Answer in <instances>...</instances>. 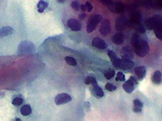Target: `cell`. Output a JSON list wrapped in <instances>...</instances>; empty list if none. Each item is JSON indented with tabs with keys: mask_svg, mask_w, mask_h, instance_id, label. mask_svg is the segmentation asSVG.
I'll list each match as a JSON object with an SVG mask.
<instances>
[{
	"mask_svg": "<svg viewBox=\"0 0 162 121\" xmlns=\"http://www.w3.org/2000/svg\"><path fill=\"white\" fill-rule=\"evenodd\" d=\"M131 44L135 54L139 57H144L149 52L150 48L147 41L137 33L132 35Z\"/></svg>",
	"mask_w": 162,
	"mask_h": 121,
	"instance_id": "1",
	"label": "cell"
},
{
	"mask_svg": "<svg viewBox=\"0 0 162 121\" xmlns=\"http://www.w3.org/2000/svg\"><path fill=\"white\" fill-rule=\"evenodd\" d=\"M103 21V17L101 15H94L90 17L87 25V32L88 33L93 32L98 27L99 23Z\"/></svg>",
	"mask_w": 162,
	"mask_h": 121,
	"instance_id": "2",
	"label": "cell"
},
{
	"mask_svg": "<svg viewBox=\"0 0 162 121\" xmlns=\"http://www.w3.org/2000/svg\"><path fill=\"white\" fill-rule=\"evenodd\" d=\"M161 23H162V17L156 15L147 19L145 21V26L149 30H152Z\"/></svg>",
	"mask_w": 162,
	"mask_h": 121,
	"instance_id": "3",
	"label": "cell"
},
{
	"mask_svg": "<svg viewBox=\"0 0 162 121\" xmlns=\"http://www.w3.org/2000/svg\"><path fill=\"white\" fill-rule=\"evenodd\" d=\"M138 84V82L137 81V79L132 76L130 77V78L123 84V87L124 90V91L127 93H131L134 90L135 86Z\"/></svg>",
	"mask_w": 162,
	"mask_h": 121,
	"instance_id": "4",
	"label": "cell"
},
{
	"mask_svg": "<svg viewBox=\"0 0 162 121\" xmlns=\"http://www.w3.org/2000/svg\"><path fill=\"white\" fill-rule=\"evenodd\" d=\"M108 8L114 14H120L124 12V5L121 2H112L111 4L108 5Z\"/></svg>",
	"mask_w": 162,
	"mask_h": 121,
	"instance_id": "5",
	"label": "cell"
},
{
	"mask_svg": "<svg viewBox=\"0 0 162 121\" xmlns=\"http://www.w3.org/2000/svg\"><path fill=\"white\" fill-rule=\"evenodd\" d=\"M72 100V98L67 93H60L56 95L55 99V102L58 105H61L63 104H67L71 102Z\"/></svg>",
	"mask_w": 162,
	"mask_h": 121,
	"instance_id": "6",
	"label": "cell"
},
{
	"mask_svg": "<svg viewBox=\"0 0 162 121\" xmlns=\"http://www.w3.org/2000/svg\"><path fill=\"white\" fill-rule=\"evenodd\" d=\"M111 24L109 20H105L102 21L100 27L99 32L102 36H107L111 32Z\"/></svg>",
	"mask_w": 162,
	"mask_h": 121,
	"instance_id": "7",
	"label": "cell"
},
{
	"mask_svg": "<svg viewBox=\"0 0 162 121\" xmlns=\"http://www.w3.org/2000/svg\"><path fill=\"white\" fill-rule=\"evenodd\" d=\"M134 66H135V63L132 61V60L123 58L121 59H120V60L118 69L127 70L133 68Z\"/></svg>",
	"mask_w": 162,
	"mask_h": 121,
	"instance_id": "8",
	"label": "cell"
},
{
	"mask_svg": "<svg viewBox=\"0 0 162 121\" xmlns=\"http://www.w3.org/2000/svg\"><path fill=\"white\" fill-rule=\"evenodd\" d=\"M68 27L72 30L74 32L79 31L82 28L81 23L75 18H71L67 21Z\"/></svg>",
	"mask_w": 162,
	"mask_h": 121,
	"instance_id": "9",
	"label": "cell"
},
{
	"mask_svg": "<svg viewBox=\"0 0 162 121\" xmlns=\"http://www.w3.org/2000/svg\"><path fill=\"white\" fill-rule=\"evenodd\" d=\"M127 21L124 17H120L116 19L115 21V28L118 32H122L126 27Z\"/></svg>",
	"mask_w": 162,
	"mask_h": 121,
	"instance_id": "10",
	"label": "cell"
},
{
	"mask_svg": "<svg viewBox=\"0 0 162 121\" xmlns=\"http://www.w3.org/2000/svg\"><path fill=\"white\" fill-rule=\"evenodd\" d=\"M92 45L101 50H104L107 47V45L105 42L99 37H96L93 39Z\"/></svg>",
	"mask_w": 162,
	"mask_h": 121,
	"instance_id": "11",
	"label": "cell"
},
{
	"mask_svg": "<svg viewBox=\"0 0 162 121\" xmlns=\"http://www.w3.org/2000/svg\"><path fill=\"white\" fill-rule=\"evenodd\" d=\"M91 85L93 95H94L98 98H101L104 96V93L102 88L98 85L97 81H95L94 82L91 84Z\"/></svg>",
	"mask_w": 162,
	"mask_h": 121,
	"instance_id": "12",
	"label": "cell"
},
{
	"mask_svg": "<svg viewBox=\"0 0 162 121\" xmlns=\"http://www.w3.org/2000/svg\"><path fill=\"white\" fill-rule=\"evenodd\" d=\"M33 44L29 42H22L19 46V51L21 53H29V51H32L33 49Z\"/></svg>",
	"mask_w": 162,
	"mask_h": 121,
	"instance_id": "13",
	"label": "cell"
},
{
	"mask_svg": "<svg viewBox=\"0 0 162 121\" xmlns=\"http://www.w3.org/2000/svg\"><path fill=\"white\" fill-rule=\"evenodd\" d=\"M112 41L116 45H121L124 42V35L122 32H117L112 37Z\"/></svg>",
	"mask_w": 162,
	"mask_h": 121,
	"instance_id": "14",
	"label": "cell"
},
{
	"mask_svg": "<svg viewBox=\"0 0 162 121\" xmlns=\"http://www.w3.org/2000/svg\"><path fill=\"white\" fill-rule=\"evenodd\" d=\"M107 54H108V56H109V57H110L113 65L117 69H118V66H119V63H120V59H119L117 57L116 53L112 50H109V51L107 52Z\"/></svg>",
	"mask_w": 162,
	"mask_h": 121,
	"instance_id": "15",
	"label": "cell"
},
{
	"mask_svg": "<svg viewBox=\"0 0 162 121\" xmlns=\"http://www.w3.org/2000/svg\"><path fill=\"white\" fill-rule=\"evenodd\" d=\"M135 73L140 80H143L146 74V69L144 66L137 67L135 69Z\"/></svg>",
	"mask_w": 162,
	"mask_h": 121,
	"instance_id": "16",
	"label": "cell"
},
{
	"mask_svg": "<svg viewBox=\"0 0 162 121\" xmlns=\"http://www.w3.org/2000/svg\"><path fill=\"white\" fill-rule=\"evenodd\" d=\"M14 29L9 26L2 27L0 29V37H5L12 34Z\"/></svg>",
	"mask_w": 162,
	"mask_h": 121,
	"instance_id": "17",
	"label": "cell"
},
{
	"mask_svg": "<svg viewBox=\"0 0 162 121\" xmlns=\"http://www.w3.org/2000/svg\"><path fill=\"white\" fill-rule=\"evenodd\" d=\"M151 80L152 82L156 85H158L161 82V73L160 71L157 70L155 71L151 78Z\"/></svg>",
	"mask_w": 162,
	"mask_h": 121,
	"instance_id": "18",
	"label": "cell"
},
{
	"mask_svg": "<svg viewBox=\"0 0 162 121\" xmlns=\"http://www.w3.org/2000/svg\"><path fill=\"white\" fill-rule=\"evenodd\" d=\"M123 57L124 59H131V60H132L134 58L132 51L131 48L126 47L123 48Z\"/></svg>",
	"mask_w": 162,
	"mask_h": 121,
	"instance_id": "19",
	"label": "cell"
},
{
	"mask_svg": "<svg viewBox=\"0 0 162 121\" xmlns=\"http://www.w3.org/2000/svg\"><path fill=\"white\" fill-rule=\"evenodd\" d=\"M143 104L138 99H135L134 101V108L133 111L136 113H140L142 111V108Z\"/></svg>",
	"mask_w": 162,
	"mask_h": 121,
	"instance_id": "20",
	"label": "cell"
},
{
	"mask_svg": "<svg viewBox=\"0 0 162 121\" xmlns=\"http://www.w3.org/2000/svg\"><path fill=\"white\" fill-rule=\"evenodd\" d=\"M31 113H32V108L31 106L28 104L23 105L20 109V113L24 116H29Z\"/></svg>",
	"mask_w": 162,
	"mask_h": 121,
	"instance_id": "21",
	"label": "cell"
},
{
	"mask_svg": "<svg viewBox=\"0 0 162 121\" xmlns=\"http://www.w3.org/2000/svg\"><path fill=\"white\" fill-rule=\"evenodd\" d=\"M154 33H155L156 37L158 39L162 41V23H161L159 25H158L157 26H156L154 28Z\"/></svg>",
	"mask_w": 162,
	"mask_h": 121,
	"instance_id": "22",
	"label": "cell"
},
{
	"mask_svg": "<svg viewBox=\"0 0 162 121\" xmlns=\"http://www.w3.org/2000/svg\"><path fill=\"white\" fill-rule=\"evenodd\" d=\"M48 6V3L47 2L43 1V0H40L37 5V9L38 12L40 13L43 12Z\"/></svg>",
	"mask_w": 162,
	"mask_h": 121,
	"instance_id": "23",
	"label": "cell"
},
{
	"mask_svg": "<svg viewBox=\"0 0 162 121\" xmlns=\"http://www.w3.org/2000/svg\"><path fill=\"white\" fill-rule=\"evenodd\" d=\"M65 62L67 63V64L71 66H76L77 65V62H76V60L71 57V56H66L65 57Z\"/></svg>",
	"mask_w": 162,
	"mask_h": 121,
	"instance_id": "24",
	"label": "cell"
},
{
	"mask_svg": "<svg viewBox=\"0 0 162 121\" xmlns=\"http://www.w3.org/2000/svg\"><path fill=\"white\" fill-rule=\"evenodd\" d=\"M115 75V72L114 70L111 69L106 70L104 72V76L107 79H112Z\"/></svg>",
	"mask_w": 162,
	"mask_h": 121,
	"instance_id": "25",
	"label": "cell"
},
{
	"mask_svg": "<svg viewBox=\"0 0 162 121\" xmlns=\"http://www.w3.org/2000/svg\"><path fill=\"white\" fill-rule=\"evenodd\" d=\"M23 99L21 98L17 97V98H15L13 99L12 104L15 106H19V105H21L23 104Z\"/></svg>",
	"mask_w": 162,
	"mask_h": 121,
	"instance_id": "26",
	"label": "cell"
},
{
	"mask_svg": "<svg viewBox=\"0 0 162 121\" xmlns=\"http://www.w3.org/2000/svg\"><path fill=\"white\" fill-rule=\"evenodd\" d=\"M135 29L137 32H138L140 33H145V29L142 26V25L140 23H137L135 26Z\"/></svg>",
	"mask_w": 162,
	"mask_h": 121,
	"instance_id": "27",
	"label": "cell"
},
{
	"mask_svg": "<svg viewBox=\"0 0 162 121\" xmlns=\"http://www.w3.org/2000/svg\"><path fill=\"white\" fill-rule=\"evenodd\" d=\"M95 81H96V78L94 77H93V76H90L86 77L85 79V80H84V82L87 85L91 84L93 82H94Z\"/></svg>",
	"mask_w": 162,
	"mask_h": 121,
	"instance_id": "28",
	"label": "cell"
},
{
	"mask_svg": "<svg viewBox=\"0 0 162 121\" xmlns=\"http://www.w3.org/2000/svg\"><path fill=\"white\" fill-rule=\"evenodd\" d=\"M105 89L109 91V92H114V91H115L117 90V87L114 85L112 84L111 83H107L106 85H105Z\"/></svg>",
	"mask_w": 162,
	"mask_h": 121,
	"instance_id": "29",
	"label": "cell"
},
{
	"mask_svg": "<svg viewBox=\"0 0 162 121\" xmlns=\"http://www.w3.org/2000/svg\"><path fill=\"white\" fill-rule=\"evenodd\" d=\"M71 7L72 8V9L74 11H79L80 9H81V6H80V5H79V3L77 1H74V2H73L71 4Z\"/></svg>",
	"mask_w": 162,
	"mask_h": 121,
	"instance_id": "30",
	"label": "cell"
},
{
	"mask_svg": "<svg viewBox=\"0 0 162 121\" xmlns=\"http://www.w3.org/2000/svg\"><path fill=\"white\" fill-rule=\"evenodd\" d=\"M125 75L121 72H119L117 73V77H116V81H125Z\"/></svg>",
	"mask_w": 162,
	"mask_h": 121,
	"instance_id": "31",
	"label": "cell"
},
{
	"mask_svg": "<svg viewBox=\"0 0 162 121\" xmlns=\"http://www.w3.org/2000/svg\"><path fill=\"white\" fill-rule=\"evenodd\" d=\"M85 6L87 7V10L88 12H91L93 10V7L92 5L90 2H86Z\"/></svg>",
	"mask_w": 162,
	"mask_h": 121,
	"instance_id": "32",
	"label": "cell"
},
{
	"mask_svg": "<svg viewBox=\"0 0 162 121\" xmlns=\"http://www.w3.org/2000/svg\"><path fill=\"white\" fill-rule=\"evenodd\" d=\"M100 2L104 5H109L112 2V0H100Z\"/></svg>",
	"mask_w": 162,
	"mask_h": 121,
	"instance_id": "33",
	"label": "cell"
},
{
	"mask_svg": "<svg viewBox=\"0 0 162 121\" xmlns=\"http://www.w3.org/2000/svg\"><path fill=\"white\" fill-rule=\"evenodd\" d=\"M86 17H87L86 14L82 13V14H80L79 15V18L80 20H84L86 18Z\"/></svg>",
	"mask_w": 162,
	"mask_h": 121,
	"instance_id": "34",
	"label": "cell"
},
{
	"mask_svg": "<svg viewBox=\"0 0 162 121\" xmlns=\"http://www.w3.org/2000/svg\"><path fill=\"white\" fill-rule=\"evenodd\" d=\"M81 9L82 11H84V12L86 11H87V7H86L85 5H82L81 6Z\"/></svg>",
	"mask_w": 162,
	"mask_h": 121,
	"instance_id": "35",
	"label": "cell"
},
{
	"mask_svg": "<svg viewBox=\"0 0 162 121\" xmlns=\"http://www.w3.org/2000/svg\"><path fill=\"white\" fill-rule=\"evenodd\" d=\"M57 1L60 3H64L66 1V0H57Z\"/></svg>",
	"mask_w": 162,
	"mask_h": 121,
	"instance_id": "36",
	"label": "cell"
}]
</instances>
